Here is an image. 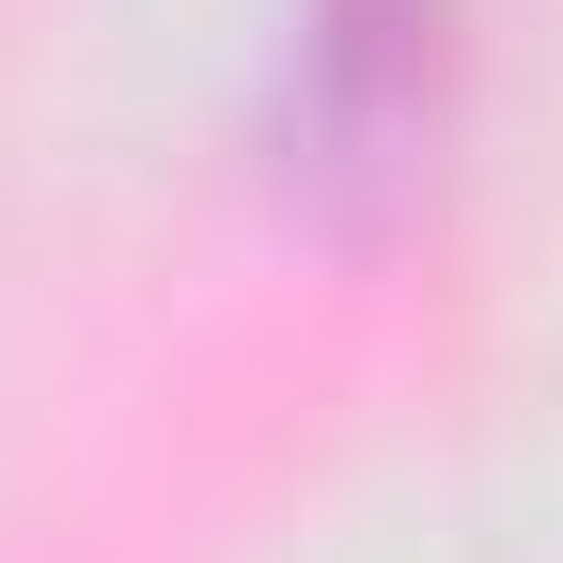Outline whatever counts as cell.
Wrapping results in <instances>:
<instances>
[{
  "label": "cell",
  "mask_w": 563,
  "mask_h": 563,
  "mask_svg": "<svg viewBox=\"0 0 563 563\" xmlns=\"http://www.w3.org/2000/svg\"><path fill=\"white\" fill-rule=\"evenodd\" d=\"M407 95H422V0H329V47H313L329 141H391Z\"/></svg>",
  "instance_id": "cell-1"
}]
</instances>
